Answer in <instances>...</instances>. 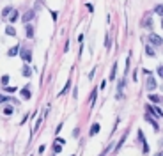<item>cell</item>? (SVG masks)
I'll use <instances>...</instances> for the list:
<instances>
[{"label": "cell", "mask_w": 163, "mask_h": 156, "mask_svg": "<svg viewBox=\"0 0 163 156\" xmlns=\"http://www.w3.org/2000/svg\"><path fill=\"white\" fill-rule=\"evenodd\" d=\"M23 60H25L27 64H30L32 62V52L29 50V48H25V46H20V53H18Z\"/></svg>", "instance_id": "1"}, {"label": "cell", "mask_w": 163, "mask_h": 156, "mask_svg": "<svg viewBox=\"0 0 163 156\" xmlns=\"http://www.w3.org/2000/svg\"><path fill=\"white\" fill-rule=\"evenodd\" d=\"M149 43L154 44V46H161V44H163V39H161L158 34H149Z\"/></svg>", "instance_id": "2"}, {"label": "cell", "mask_w": 163, "mask_h": 156, "mask_svg": "<svg viewBox=\"0 0 163 156\" xmlns=\"http://www.w3.org/2000/svg\"><path fill=\"white\" fill-rule=\"evenodd\" d=\"M146 87H147V91H154V89L158 87V83H156V80L153 78V75H147V82H146Z\"/></svg>", "instance_id": "3"}, {"label": "cell", "mask_w": 163, "mask_h": 156, "mask_svg": "<svg viewBox=\"0 0 163 156\" xmlns=\"http://www.w3.org/2000/svg\"><path fill=\"white\" fill-rule=\"evenodd\" d=\"M34 16H36V13H34V11H27L25 14H23V16H21V20H23V21H25V25H27V23H29V21H32V20H34Z\"/></svg>", "instance_id": "4"}, {"label": "cell", "mask_w": 163, "mask_h": 156, "mask_svg": "<svg viewBox=\"0 0 163 156\" xmlns=\"http://www.w3.org/2000/svg\"><path fill=\"white\" fill-rule=\"evenodd\" d=\"M25 36H27V39H32V37H34V27H32L30 23L25 25Z\"/></svg>", "instance_id": "5"}, {"label": "cell", "mask_w": 163, "mask_h": 156, "mask_svg": "<svg viewBox=\"0 0 163 156\" xmlns=\"http://www.w3.org/2000/svg\"><path fill=\"white\" fill-rule=\"evenodd\" d=\"M21 98H23V99H30V98H32L29 87H23V89H21Z\"/></svg>", "instance_id": "6"}, {"label": "cell", "mask_w": 163, "mask_h": 156, "mask_svg": "<svg viewBox=\"0 0 163 156\" xmlns=\"http://www.w3.org/2000/svg\"><path fill=\"white\" fill-rule=\"evenodd\" d=\"M146 121H147L149 124H153V128H154V129H158V124H156V119H154V117H153L151 114H146Z\"/></svg>", "instance_id": "7"}, {"label": "cell", "mask_w": 163, "mask_h": 156, "mask_svg": "<svg viewBox=\"0 0 163 156\" xmlns=\"http://www.w3.org/2000/svg\"><path fill=\"white\" fill-rule=\"evenodd\" d=\"M21 75L25 76V78H30V75H32V69L29 68V64H25V68L21 69Z\"/></svg>", "instance_id": "8"}, {"label": "cell", "mask_w": 163, "mask_h": 156, "mask_svg": "<svg viewBox=\"0 0 163 156\" xmlns=\"http://www.w3.org/2000/svg\"><path fill=\"white\" fill-rule=\"evenodd\" d=\"M99 129H101V126H99L98 122H94V124H92V126H90V135H92V137H94V135H96V133H99Z\"/></svg>", "instance_id": "9"}, {"label": "cell", "mask_w": 163, "mask_h": 156, "mask_svg": "<svg viewBox=\"0 0 163 156\" xmlns=\"http://www.w3.org/2000/svg\"><path fill=\"white\" fill-rule=\"evenodd\" d=\"M6 34L11 36V37H14V36H16V29H14L13 25H7V27H6Z\"/></svg>", "instance_id": "10"}, {"label": "cell", "mask_w": 163, "mask_h": 156, "mask_svg": "<svg viewBox=\"0 0 163 156\" xmlns=\"http://www.w3.org/2000/svg\"><path fill=\"white\" fill-rule=\"evenodd\" d=\"M16 20H18V11L13 9V11L9 13V20H7V21H11V23H13V21H16Z\"/></svg>", "instance_id": "11"}, {"label": "cell", "mask_w": 163, "mask_h": 156, "mask_svg": "<svg viewBox=\"0 0 163 156\" xmlns=\"http://www.w3.org/2000/svg\"><path fill=\"white\" fill-rule=\"evenodd\" d=\"M126 137H128V133H124V135L121 137V140L117 142V146H115V151H119V149L122 147V144H124V140H126Z\"/></svg>", "instance_id": "12"}, {"label": "cell", "mask_w": 163, "mask_h": 156, "mask_svg": "<svg viewBox=\"0 0 163 156\" xmlns=\"http://www.w3.org/2000/svg\"><path fill=\"white\" fill-rule=\"evenodd\" d=\"M69 89H71V80H67V82H66V85H64V89H62V91H60L59 94H60V96H62V94H66V92L69 91Z\"/></svg>", "instance_id": "13"}, {"label": "cell", "mask_w": 163, "mask_h": 156, "mask_svg": "<svg viewBox=\"0 0 163 156\" xmlns=\"http://www.w3.org/2000/svg\"><path fill=\"white\" fill-rule=\"evenodd\" d=\"M18 53H20V46H14V48H11V50L7 52L9 57H14V55H18Z\"/></svg>", "instance_id": "14"}, {"label": "cell", "mask_w": 163, "mask_h": 156, "mask_svg": "<svg viewBox=\"0 0 163 156\" xmlns=\"http://www.w3.org/2000/svg\"><path fill=\"white\" fill-rule=\"evenodd\" d=\"M115 73H117V64L112 66V73H110V78H108V80H115Z\"/></svg>", "instance_id": "15"}, {"label": "cell", "mask_w": 163, "mask_h": 156, "mask_svg": "<svg viewBox=\"0 0 163 156\" xmlns=\"http://www.w3.org/2000/svg\"><path fill=\"white\" fill-rule=\"evenodd\" d=\"M146 53H147L149 57H154V55H156V52L153 50V46H151V44H149V46H146Z\"/></svg>", "instance_id": "16"}, {"label": "cell", "mask_w": 163, "mask_h": 156, "mask_svg": "<svg viewBox=\"0 0 163 156\" xmlns=\"http://www.w3.org/2000/svg\"><path fill=\"white\" fill-rule=\"evenodd\" d=\"M149 99H151V101H154V103L163 101V98H160V96H156V94H149Z\"/></svg>", "instance_id": "17"}, {"label": "cell", "mask_w": 163, "mask_h": 156, "mask_svg": "<svg viewBox=\"0 0 163 156\" xmlns=\"http://www.w3.org/2000/svg\"><path fill=\"white\" fill-rule=\"evenodd\" d=\"M154 13H156V14H160V16H163V4L156 6V7H154Z\"/></svg>", "instance_id": "18"}, {"label": "cell", "mask_w": 163, "mask_h": 156, "mask_svg": "<svg viewBox=\"0 0 163 156\" xmlns=\"http://www.w3.org/2000/svg\"><path fill=\"white\" fill-rule=\"evenodd\" d=\"M110 34H106V37H105V46H106V50H110Z\"/></svg>", "instance_id": "19"}, {"label": "cell", "mask_w": 163, "mask_h": 156, "mask_svg": "<svg viewBox=\"0 0 163 156\" xmlns=\"http://www.w3.org/2000/svg\"><path fill=\"white\" fill-rule=\"evenodd\" d=\"M0 82H2V85H4V87H7V83H9V76H7V75H4Z\"/></svg>", "instance_id": "20"}, {"label": "cell", "mask_w": 163, "mask_h": 156, "mask_svg": "<svg viewBox=\"0 0 163 156\" xmlns=\"http://www.w3.org/2000/svg\"><path fill=\"white\" fill-rule=\"evenodd\" d=\"M13 112H14V110H13V106H6V108H4V114H6V115H11Z\"/></svg>", "instance_id": "21"}, {"label": "cell", "mask_w": 163, "mask_h": 156, "mask_svg": "<svg viewBox=\"0 0 163 156\" xmlns=\"http://www.w3.org/2000/svg\"><path fill=\"white\" fill-rule=\"evenodd\" d=\"M62 151V144H53V153H60Z\"/></svg>", "instance_id": "22"}, {"label": "cell", "mask_w": 163, "mask_h": 156, "mask_svg": "<svg viewBox=\"0 0 163 156\" xmlns=\"http://www.w3.org/2000/svg\"><path fill=\"white\" fill-rule=\"evenodd\" d=\"M151 25H153V20L146 18V20H144V23H142V27H151Z\"/></svg>", "instance_id": "23"}, {"label": "cell", "mask_w": 163, "mask_h": 156, "mask_svg": "<svg viewBox=\"0 0 163 156\" xmlns=\"http://www.w3.org/2000/svg\"><path fill=\"white\" fill-rule=\"evenodd\" d=\"M4 91L9 92V94H13V92H16V87H4Z\"/></svg>", "instance_id": "24"}, {"label": "cell", "mask_w": 163, "mask_h": 156, "mask_svg": "<svg viewBox=\"0 0 163 156\" xmlns=\"http://www.w3.org/2000/svg\"><path fill=\"white\" fill-rule=\"evenodd\" d=\"M11 11H13V7H6V9H4V13H2V16H4V18H6V16H9V13H11Z\"/></svg>", "instance_id": "25"}, {"label": "cell", "mask_w": 163, "mask_h": 156, "mask_svg": "<svg viewBox=\"0 0 163 156\" xmlns=\"http://www.w3.org/2000/svg\"><path fill=\"white\" fill-rule=\"evenodd\" d=\"M158 75H160V78H163V66H158Z\"/></svg>", "instance_id": "26"}, {"label": "cell", "mask_w": 163, "mask_h": 156, "mask_svg": "<svg viewBox=\"0 0 163 156\" xmlns=\"http://www.w3.org/2000/svg\"><path fill=\"white\" fill-rule=\"evenodd\" d=\"M44 149H46V147L41 144V146H39V149H37V153H39V154H43V151H44Z\"/></svg>", "instance_id": "27"}, {"label": "cell", "mask_w": 163, "mask_h": 156, "mask_svg": "<svg viewBox=\"0 0 163 156\" xmlns=\"http://www.w3.org/2000/svg\"><path fill=\"white\" fill-rule=\"evenodd\" d=\"M4 101H7V98L6 96H0V103H4Z\"/></svg>", "instance_id": "28"}, {"label": "cell", "mask_w": 163, "mask_h": 156, "mask_svg": "<svg viewBox=\"0 0 163 156\" xmlns=\"http://www.w3.org/2000/svg\"><path fill=\"white\" fill-rule=\"evenodd\" d=\"M154 156H163V151H161V153H156Z\"/></svg>", "instance_id": "29"}, {"label": "cell", "mask_w": 163, "mask_h": 156, "mask_svg": "<svg viewBox=\"0 0 163 156\" xmlns=\"http://www.w3.org/2000/svg\"><path fill=\"white\" fill-rule=\"evenodd\" d=\"M161 27H163V20H161Z\"/></svg>", "instance_id": "30"}]
</instances>
